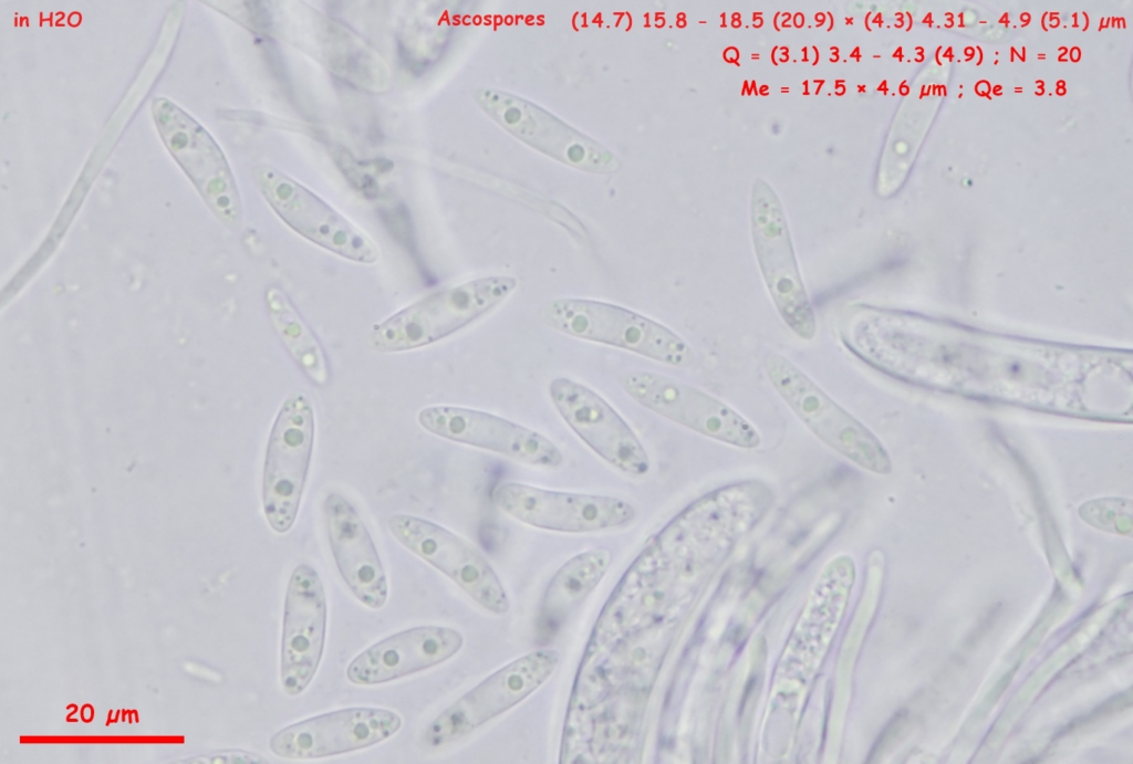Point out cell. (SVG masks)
<instances>
[{
	"label": "cell",
	"instance_id": "9c48e42d",
	"mask_svg": "<svg viewBox=\"0 0 1133 764\" xmlns=\"http://www.w3.org/2000/svg\"><path fill=\"white\" fill-rule=\"evenodd\" d=\"M393 537L450 578L484 609L505 615L510 599L487 558L468 541L450 530L415 515L396 513L388 517Z\"/></svg>",
	"mask_w": 1133,
	"mask_h": 764
},
{
	"label": "cell",
	"instance_id": "7c38bea8",
	"mask_svg": "<svg viewBox=\"0 0 1133 764\" xmlns=\"http://www.w3.org/2000/svg\"><path fill=\"white\" fill-rule=\"evenodd\" d=\"M402 724L401 715L389 709L344 708L282 728L269 747L282 758H323L376 745L395 735Z\"/></svg>",
	"mask_w": 1133,
	"mask_h": 764
},
{
	"label": "cell",
	"instance_id": "e0dca14e",
	"mask_svg": "<svg viewBox=\"0 0 1133 764\" xmlns=\"http://www.w3.org/2000/svg\"><path fill=\"white\" fill-rule=\"evenodd\" d=\"M323 514L330 550L342 579L364 606L384 607L388 598L386 574L361 515L337 492L326 495Z\"/></svg>",
	"mask_w": 1133,
	"mask_h": 764
},
{
	"label": "cell",
	"instance_id": "30bf717a",
	"mask_svg": "<svg viewBox=\"0 0 1133 764\" xmlns=\"http://www.w3.org/2000/svg\"><path fill=\"white\" fill-rule=\"evenodd\" d=\"M253 176L270 208L294 232L354 262L378 260L375 242L309 188L269 166L256 168Z\"/></svg>",
	"mask_w": 1133,
	"mask_h": 764
},
{
	"label": "cell",
	"instance_id": "277c9868",
	"mask_svg": "<svg viewBox=\"0 0 1133 764\" xmlns=\"http://www.w3.org/2000/svg\"><path fill=\"white\" fill-rule=\"evenodd\" d=\"M315 416L310 398L293 393L272 423L262 473V505L269 526L284 534L293 526L313 453Z\"/></svg>",
	"mask_w": 1133,
	"mask_h": 764
},
{
	"label": "cell",
	"instance_id": "6da1fadb",
	"mask_svg": "<svg viewBox=\"0 0 1133 764\" xmlns=\"http://www.w3.org/2000/svg\"><path fill=\"white\" fill-rule=\"evenodd\" d=\"M517 285L513 276L493 275L441 289L375 324L367 344L378 353L430 345L492 311Z\"/></svg>",
	"mask_w": 1133,
	"mask_h": 764
},
{
	"label": "cell",
	"instance_id": "44dd1931",
	"mask_svg": "<svg viewBox=\"0 0 1133 764\" xmlns=\"http://www.w3.org/2000/svg\"><path fill=\"white\" fill-rule=\"evenodd\" d=\"M503 116L508 124H514L520 119L521 112L514 107H510L506 111Z\"/></svg>",
	"mask_w": 1133,
	"mask_h": 764
},
{
	"label": "cell",
	"instance_id": "5b68a950",
	"mask_svg": "<svg viewBox=\"0 0 1133 764\" xmlns=\"http://www.w3.org/2000/svg\"><path fill=\"white\" fill-rule=\"evenodd\" d=\"M559 660L557 650L543 648L502 666L434 718L424 732V743L438 749L468 736L538 690Z\"/></svg>",
	"mask_w": 1133,
	"mask_h": 764
},
{
	"label": "cell",
	"instance_id": "8992f818",
	"mask_svg": "<svg viewBox=\"0 0 1133 764\" xmlns=\"http://www.w3.org/2000/svg\"><path fill=\"white\" fill-rule=\"evenodd\" d=\"M751 223L758 269L783 323L798 337L811 341L817 320L775 192L757 182L751 200Z\"/></svg>",
	"mask_w": 1133,
	"mask_h": 764
},
{
	"label": "cell",
	"instance_id": "7402d4cb",
	"mask_svg": "<svg viewBox=\"0 0 1133 764\" xmlns=\"http://www.w3.org/2000/svg\"><path fill=\"white\" fill-rule=\"evenodd\" d=\"M771 132H772L773 134H779V133L781 132V125H780V124H779L778 122H775V123H773V124L771 125Z\"/></svg>",
	"mask_w": 1133,
	"mask_h": 764
},
{
	"label": "cell",
	"instance_id": "9a60e30c",
	"mask_svg": "<svg viewBox=\"0 0 1133 764\" xmlns=\"http://www.w3.org/2000/svg\"><path fill=\"white\" fill-rule=\"evenodd\" d=\"M153 114L158 130L178 164L216 213L231 228L241 221V203L227 160L211 136L167 100L156 98Z\"/></svg>",
	"mask_w": 1133,
	"mask_h": 764
},
{
	"label": "cell",
	"instance_id": "52a82bcc",
	"mask_svg": "<svg viewBox=\"0 0 1133 764\" xmlns=\"http://www.w3.org/2000/svg\"><path fill=\"white\" fill-rule=\"evenodd\" d=\"M621 385L644 408L706 438L745 450L761 444L759 431L741 414L680 379L637 370L626 373Z\"/></svg>",
	"mask_w": 1133,
	"mask_h": 764
},
{
	"label": "cell",
	"instance_id": "3957f363",
	"mask_svg": "<svg viewBox=\"0 0 1133 764\" xmlns=\"http://www.w3.org/2000/svg\"><path fill=\"white\" fill-rule=\"evenodd\" d=\"M539 317L563 334L622 348L662 364L687 367L695 359L690 345L674 331L612 303L557 299L540 307Z\"/></svg>",
	"mask_w": 1133,
	"mask_h": 764
},
{
	"label": "cell",
	"instance_id": "d6986e66",
	"mask_svg": "<svg viewBox=\"0 0 1133 764\" xmlns=\"http://www.w3.org/2000/svg\"><path fill=\"white\" fill-rule=\"evenodd\" d=\"M264 300L274 333L289 356L313 385L325 387L331 379L330 364L313 329L281 287L270 285Z\"/></svg>",
	"mask_w": 1133,
	"mask_h": 764
},
{
	"label": "cell",
	"instance_id": "ac0fdd59",
	"mask_svg": "<svg viewBox=\"0 0 1133 764\" xmlns=\"http://www.w3.org/2000/svg\"><path fill=\"white\" fill-rule=\"evenodd\" d=\"M606 547L583 551L568 559L548 583L541 600L539 624L550 634L596 588L612 564Z\"/></svg>",
	"mask_w": 1133,
	"mask_h": 764
},
{
	"label": "cell",
	"instance_id": "2e32d148",
	"mask_svg": "<svg viewBox=\"0 0 1133 764\" xmlns=\"http://www.w3.org/2000/svg\"><path fill=\"white\" fill-rule=\"evenodd\" d=\"M462 635L445 626H418L391 635L358 653L345 676L356 685L371 687L436 667L459 652Z\"/></svg>",
	"mask_w": 1133,
	"mask_h": 764
},
{
	"label": "cell",
	"instance_id": "ffe728a7",
	"mask_svg": "<svg viewBox=\"0 0 1133 764\" xmlns=\"http://www.w3.org/2000/svg\"><path fill=\"white\" fill-rule=\"evenodd\" d=\"M568 158L573 163H580L584 158V150L580 145H573L568 149Z\"/></svg>",
	"mask_w": 1133,
	"mask_h": 764
},
{
	"label": "cell",
	"instance_id": "4fadbf2b",
	"mask_svg": "<svg viewBox=\"0 0 1133 764\" xmlns=\"http://www.w3.org/2000/svg\"><path fill=\"white\" fill-rule=\"evenodd\" d=\"M549 395L569 428L601 459L633 477L648 473L651 461L641 440L596 391L558 377L550 383Z\"/></svg>",
	"mask_w": 1133,
	"mask_h": 764
},
{
	"label": "cell",
	"instance_id": "8fae6325",
	"mask_svg": "<svg viewBox=\"0 0 1133 764\" xmlns=\"http://www.w3.org/2000/svg\"><path fill=\"white\" fill-rule=\"evenodd\" d=\"M328 607L318 572L301 563L292 571L284 596L280 680L290 697L303 693L323 657Z\"/></svg>",
	"mask_w": 1133,
	"mask_h": 764
},
{
	"label": "cell",
	"instance_id": "7a4b0ae2",
	"mask_svg": "<svg viewBox=\"0 0 1133 764\" xmlns=\"http://www.w3.org/2000/svg\"><path fill=\"white\" fill-rule=\"evenodd\" d=\"M763 369L778 396L821 442L861 469L888 473L890 457L875 435L792 360L772 352Z\"/></svg>",
	"mask_w": 1133,
	"mask_h": 764
},
{
	"label": "cell",
	"instance_id": "ba28073f",
	"mask_svg": "<svg viewBox=\"0 0 1133 764\" xmlns=\"http://www.w3.org/2000/svg\"><path fill=\"white\" fill-rule=\"evenodd\" d=\"M491 500L523 524L561 533L620 528L637 516L635 506L622 498L549 490L512 481L497 484Z\"/></svg>",
	"mask_w": 1133,
	"mask_h": 764
},
{
	"label": "cell",
	"instance_id": "5bb4252c",
	"mask_svg": "<svg viewBox=\"0 0 1133 764\" xmlns=\"http://www.w3.org/2000/svg\"><path fill=\"white\" fill-rule=\"evenodd\" d=\"M417 420L432 435L529 465L555 468L563 461L559 447L542 433L487 411L429 406L418 412Z\"/></svg>",
	"mask_w": 1133,
	"mask_h": 764
}]
</instances>
